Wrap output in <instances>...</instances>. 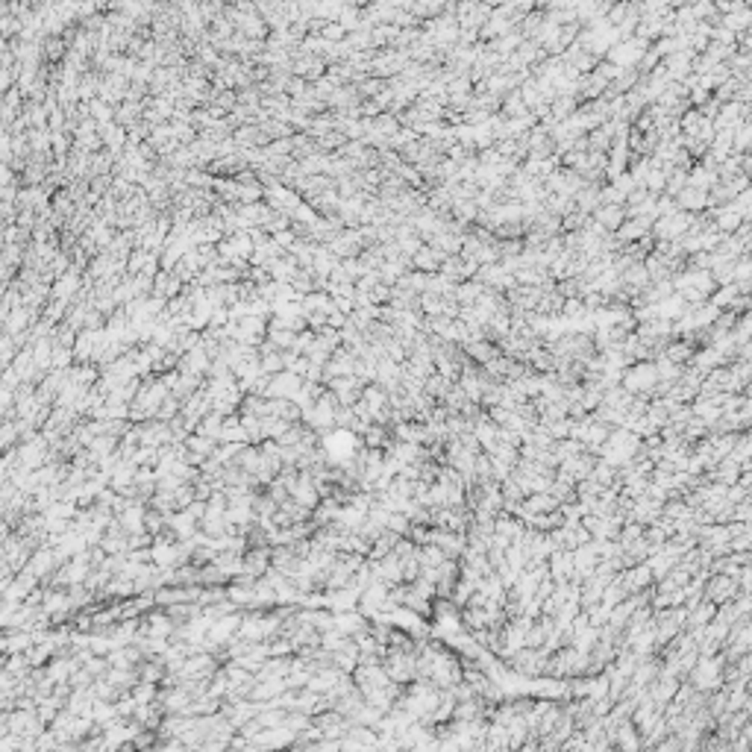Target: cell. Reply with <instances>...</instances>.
I'll list each match as a JSON object with an SVG mask.
<instances>
[{
    "label": "cell",
    "instance_id": "2",
    "mask_svg": "<svg viewBox=\"0 0 752 752\" xmlns=\"http://www.w3.org/2000/svg\"><path fill=\"white\" fill-rule=\"evenodd\" d=\"M617 212H620V209H603V221H605V223H617V221H620Z\"/></svg>",
    "mask_w": 752,
    "mask_h": 752
},
{
    "label": "cell",
    "instance_id": "1",
    "mask_svg": "<svg viewBox=\"0 0 752 752\" xmlns=\"http://www.w3.org/2000/svg\"><path fill=\"white\" fill-rule=\"evenodd\" d=\"M641 53H644V41H637V45H635V41H629V45H620L617 50H612V59L617 65H626V62H635Z\"/></svg>",
    "mask_w": 752,
    "mask_h": 752
}]
</instances>
